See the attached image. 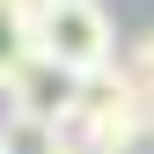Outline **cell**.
<instances>
[{
  "instance_id": "6da1fadb",
  "label": "cell",
  "mask_w": 154,
  "mask_h": 154,
  "mask_svg": "<svg viewBox=\"0 0 154 154\" xmlns=\"http://www.w3.org/2000/svg\"><path fill=\"white\" fill-rule=\"evenodd\" d=\"M29 44H37V59H51L66 73H95L118 59V22L103 0H44L29 22Z\"/></svg>"
},
{
  "instance_id": "7a4b0ae2",
  "label": "cell",
  "mask_w": 154,
  "mask_h": 154,
  "mask_svg": "<svg viewBox=\"0 0 154 154\" xmlns=\"http://www.w3.org/2000/svg\"><path fill=\"white\" fill-rule=\"evenodd\" d=\"M8 118H37V125H66V103H73V73L51 66V59H22L15 81L0 88Z\"/></svg>"
},
{
  "instance_id": "3957f363",
  "label": "cell",
  "mask_w": 154,
  "mask_h": 154,
  "mask_svg": "<svg viewBox=\"0 0 154 154\" xmlns=\"http://www.w3.org/2000/svg\"><path fill=\"white\" fill-rule=\"evenodd\" d=\"M125 103H140V95H132V81L118 73V59L95 66V73H73V103H66V125H59V132H88V125L118 118Z\"/></svg>"
},
{
  "instance_id": "277c9868",
  "label": "cell",
  "mask_w": 154,
  "mask_h": 154,
  "mask_svg": "<svg viewBox=\"0 0 154 154\" xmlns=\"http://www.w3.org/2000/svg\"><path fill=\"white\" fill-rule=\"evenodd\" d=\"M29 22H37V8H29V0H0V88L15 81V66H22V59H37Z\"/></svg>"
},
{
  "instance_id": "5b68a950",
  "label": "cell",
  "mask_w": 154,
  "mask_h": 154,
  "mask_svg": "<svg viewBox=\"0 0 154 154\" xmlns=\"http://www.w3.org/2000/svg\"><path fill=\"white\" fill-rule=\"evenodd\" d=\"M0 154H59V125H37V118H0Z\"/></svg>"
},
{
  "instance_id": "8992f818",
  "label": "cell",
  "mask_w": 154,
  "mask_h": 154,
  "mask_svg": "<svg viewBox=\"0 0 154 154\" xmlns=\"http://www.w3.org/2000/svg\"><path fill=\"white\" fill-rule=\"evenodd\" d=\"M118 73L132 81V95H140V103H154V29H140L125 44V59H118Z\"/></svg>"
},
{
  "instance_id": "52a82bcc",
  "label": "cell",
  "mask_w": 154,
  "mask_h": 154,
  "mask_svg": "<svg viewBox=\"0 0 154 154\" xmlns=\"http://www.w3.org/2000/svg\"><path fill=\"white\" fill-rule=\"evenodd\" d=\"M140 154H154V103H140Z\"/></svg>"
},
{
  "instance_id": "ba28073f",
  "label": "cell",
  "mask_w": 154,
  "mask_h": 154,
  "mask_svg": "<svg viewBox=\"0 0 154 154\" xmlns=\"http://www.w3.org/2000/svg\"><path fill=\"white\" fill-rule=\"evenodd\" d=\"M59 154H81V140H73V132H59Z\"/></svg>"
},
{
  "instance_id": "9c48e42d",
  "label": "cell",
  "mask_w": 154,
  "mask_h": 154,
  "mask_svg": "<svg viewBox=\"0 0 154 154\" xmlns=\"http://www.w3.org/2000/svg\"><path fill=\"white\" fill-rule=\"evenodd\" d=\"M37 8H44V0H37Z\"/></svg>"
}]
</instances>
